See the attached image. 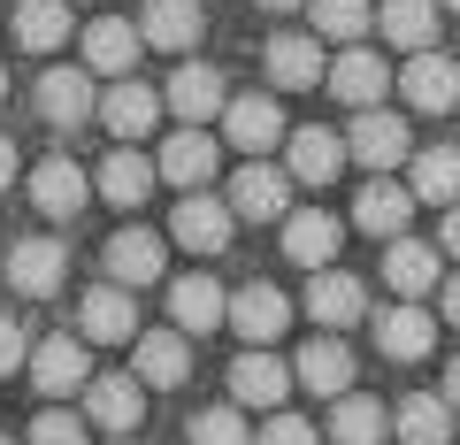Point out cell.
<instances>
[{
    "mask_svg": "<svg viewBox=\"0 0 460 445\" xmlns=\"http://www.w3.org/2000/svg\"><path fill=\"white\" fill-rule=\"evenodd\" d=\"M345 162H361L368 177H392L399 162H414V131L399 116H384V108H368V116H353V131H345Z\"/></svg>",
    "mask_w": 460,
    "mask_h": 445,
    "instance_id": "6da1fadb",
    "label": "cell"
},
{
    "mask_svg": "<svg viewBox=\"0 0 460 445\" xmlns=\"http://www.w3.org/2000/svg\"><path fill=\"white\" fill-rule=\"evenodd\" d=\"M23 369H31V384H39L47 399H69V392H84V384H93V353H84L77 330H62V338H39Z\"/></svg>",
    "mask_w": 460,
    "mask_h": 445,
    "instance_id": "7a4b0ae2",
    "label": "cell"
},
{
    "mask_svg": "<svg viewBox=\"0 0 460 445\" xmlns=\"http://www.w3.org/2000/svg\"><path fill=\"white\" fill-rule=\"evenodd\" d=\"M230 215H246V223H284V215H292V169L246 162L238 177H230Z\"/></svg>",
    "mask_w": 460,
    "mask_h": 445,
    "instance_id": "3957f363",
    "label": "cell"
},
{
    "mask_svg": "<svg viewBox=\"0 0 460 445\" xmlns=\"http://www.w3.org/2000/svg\"><path fill=\"white\" fill-rule=\"evenodd\" d=\"M223 138H230V147H246L253 162H261V154L284 147L292 131H284V108H277L269 93H230V108H223Z\"/></svg>",
    "mask_w": 460,
    "mask_h": 445,
    "instance_id": "277c9868",
    "label": "cell"
},
{
    "mask_svg": "<svg viewBox=\"0 0 460 445\" xmlns=\"http://www.w3.org/2000/svg\"><path fill=\"white\" fill-rule=\"evenodd\" d=\"M223 323L246 338V353H269V338H284V323H292V299H284L277 284H246V292H230Z\"/></svg>",
    "mask_w": 460,
    "mask_h": 445,
    "instance_id": "5b68a950",
    "label": "cell"
},
{
    "mask_svg": "<svg viewBox=\"0 0 460 445\" xmlns=\"http://www.w3.org/2000/svg\"><path fill=\"white\" fill-rule=\"evenodd\" d=\"M162 108H177V116H184V131H199V123H223V108H230V85H223V69H208V62H184L177 77H169Z\"/></svg>",
    "mask_w": 460,
    "mask_h": 445,
    "instance_id": "8992f818",
    "label": "cell"
},
{
    "mask_svg": "<svg viewBox=\"0 0 460 445\" xmlns=\"http://www.w3.org/2000/svg\"><path fill=\"white\" fill-rule=\"evenodd\" d=\"M162 262H169V246H162V231H146V223H131V231L108 238V284H115V292L162 284Z\"/></svg>",
    "mask_w": 460,
    "mask_h": 445,
    "instance_id": "52a82bcc",
    "label": "cell"
},
{
    "mask_svg": "<svg viewBox=\"0 0 460 445\" xmlns=\"http://www.w3.org/2000/svg\"><path fill=\"white\" fill-rule=\"evenodd\" d=\"M399 93H407V108H422V116H445V108H460V62L453 54H407V69H399Z\"/></svg>",
    "mask_w": 460,
    "mask_h": 445,
    "instance_id": "ba28073f",
    "label": "cell"
},
{
    "mask_svg": "<svg viewBox=\"0 0 460 445\" xmlns=\"http://www.w3.org/2000/svg\"><path fill=\"white\" fill-rule=\"evenodd\" d=\"M138 414H146V384H138V377H93V384H84V423H93V430L131 438Z\"/></svg>",
    "mask_w": 460,
    "mask_h": 445,
    "instance_id": "9c48e42d",
    "label": "cell"
},
{
    "mask_svg": "<svg viewBox=\"0 0 460 445\" xmlns=\"http://www.w3.org/2000/svg\"><path fill=\"white\" fill-rule=\"evenodd\" d=\"M77 338H84V346H123V338H138V299L115 292V284L84 292L77 299Z\"/></svg>",
    "mask_w": 460,
    "mask_h": 445,
    "instance_id": "30bf717a",
    "label": "cell"
},
{
    "mask_svg": "<svg viewBox=\"0 0 460 445\" xmlns=\"http://www.w3.org/2000/svg\"><path fill=\"white\" fill-rule=\"evenodd\" d=\"M330 93L353 108V116H368V108H384V85H392V69H384V54H368V47H345L338 62H330Z\"/></svg>",
    "mask_w": 460,
    "mask_h": 445,
    "instance_id": "8fae6325",
    "label": "cell"
},
{
    "mask_svg": "<svg viewBox=\"0 0 460 445\" xmlns=\"http://www.w3.org/2000/svg\"><path fill=\"white\" fill-rule=\"evenodd\" d=\"M169 231H177V246L192 254H223L230 231H238V215H230V200H208V192H184L177 215H169Z\"/></svg>",
    "mask_w": 460,
    "mask_h": 445,
    "instance_id": "7c38bea8",
    "label": "cell"
},
{
    "mask_svg": "<svg viewBox=\"0 0 460 445\" xmlns=\"http://www.w3.org/2000/svg\"><path fill=\"white\" fill-rule=\"evenodd\" d=\"M31 100H39V116H47L54 131H77V123H93V116H100V93H93V77H77V69H47Z\"/></svg>",
    "mask_w": 460,
    "mask_h": 445,
    "instance_id": "4fadbf2b",
    "label": "cell"
},
{
    "mask_svg": "<svg viewBox=\"0 0 460 445\" xmlns=\"http://www.w3.org/2000/svg\"><path fill=\"white\" fill-rule=\"evenodd\" d=\"M338 246H345V223L330 208H292V215H284V254H292V262L330 269V262H338Z\"/></svg>",
    "mask_w": 460,
    "mask_h": 445,
    "instance_id": "5bb4252c",
    "label": "cell"
},
{
    "mask_svg": "<svg viewBox=\"0 0 460 445\" xmlns=\"http://www.w3.org/2000/svg\"><path fill=\"white\" fill-rule=\"evenodd\" d=\"M307 315L323 323V338H338L345 323H361V315H368L361 277H345V269H314V284H307Z\"/></svg>",
    "mask_w": 460,
    "mask_h": 445,
    "instance_id": "9a60e30c",
    "label": "cell"
},
{
    "mask_svg": "<svg viewBox=\"0 0 460 445\" xmlns=\"http://www.w3.org/2000/svg\"><path fill=\"white\" fill-rule=\"evenodd\" d=\"M62 238H16V254H8V284H16V299H54L62 292Z\"/></svg>",
    "mask_w": 460,
    "mask_h": 445,
    "instance_id": "2e32d148",
    "label": "cell"
},
{
    "mask_svg": "<svg viewBox=\"0 0 460 445\" xmlns=\"http://www.w3.org/2000/svg\"><path fill=\"white\" fill-rule=\"evenodd\" d=\"M261 62H269V77H277L284 93H307V85H323V77H330V62H323V39H314V31H277Z\"/></svg>",
    "mask_w": 460,
    "mask_h": 445,
    "instance_id": "e0dca14e",
    "label": "cell"
},
{
    "mask_svg": "<svg viewBox=\"0 0 460 445\" xmlns=\"http://www.w3.org/2000/svg\"><path fill=\"white\" fill-rule=\"evenodd\" d=\"M84 200H93V177H84V169L69 162V154H54V162H39V169H31V208H39V215L69 223V215H77Z\"/></svg>",
    "mask_w": 460,
    "mask_h": 445,
    "instance_id": "ac0fdd59",
    "label": "cell"
},
{
    "mask_svg": "<svg viewBox=\"0 0 460 445\" xmlns=\"http://www.w3.org/2000/svg\"><path fill=\"white\" fill-rule=\"evenodd\" d=\"M100 123H108L115 138H146L154 123H162V93L138 77H115L108 93H100Z\"/></svg>",
    "mask_w": 460,
    "mask_h": 445,
    "instance_id": "d6986e66",
    "label": "cell"
},
{
    "mask_svg": "<svg viewBox=\"0 0 460 445\" xmlns=\"http://www.w3.org/2000/svg\"><path fill=\"white\" fill-rule=\"evenodd\" d=\"M284 392H292V361H277V353H238V361H230V399H238V414L246 407H284Z\"/></svg>",
    "mask_w": 460,
    "mask_h": 445,
    "instance_id": "ffe728a7",
    "label": "cell"
},
{
    "mask_svg": "<svg viewBox=\"0 0 460 445\" xmlns=\"http://www.w3.org/2000/svg\"><path fill=\"white\" fill-rule=\"evenodd\" d=\"M199 0H146L138 8V47H162V54H184L199 47Z\"/></svg>",
    "mask_w": 460,
    "mask_h": 445,
    "instance_id": "44dd1931",
    "label": "cell"
},
{
    "mask_svg": "<svg viewBox=\"0 0 460 445\" xmlns=\"http://www.w3.org/2000/svg\"><path fill=\"white\" fill-rule=\"evenodd\" d=\"M445 254L438 246H422V238H392V254H384V284H392L399 299H414V307H422V292H438L445 284Z\"/></svg>",
    "mask_w": 460,
    "mask_h": 445,
    "instance_id": "7402d4cb",
    "label": "cell"
},
{
    "mask_svg": "<svg viewBox=\"0 0 460 445\" xmlns=\"http://www.w3.org/2000/svg\"><path fill=\"white\" fill-rule=\"evenodd\" d=\"M215 162H223V138H208V131H177V138L162 147V162H154V177L184 184V192H208Z\"/></svg>",
    "mask_w": 460,
    "mask_h": 445,
    "instance_id": "603a6c76",
    "label": "cell"
},
{
    "mask_svg": "<svg viewBox=\"0 0 460 445\" xmlns=\"http://www.w3.org/2000/svg\"><path fill=\"white\" fill-rule=\"evenodd\" d=\"M292 384H307L323 399H345L353 392V353H345V338H307L299 361H292Z\"/></svg>",
    "mask_w": 460,
    "mask_h": 445,
    "instance_id": "cb8c5ba5",
    "label": "cell"
},
{
    "mask_svg": "<svg viewBox=\"0 0 460 445\" xmlns=\"http://www.w3.org/2000/svg\"><path fill=\"white\" fill-rule=\"evenodd\" d=\"M376 346L392 353V361H422V353L438 346V315L414 307V299H399V307L376 315Z\"/></svg>",
    "mask_w": 460,
    "mask_h": 445,
    "instance_id": "d4e9b609",
    "label": "cell"
},
{
    "mask_svg": "<svg viewBox=\"0 0 460 445\" xmlns=\"http://www.w3.org/2000/svg\"><path fill=\"white\" fill-rule=\"evenodd\" d=\"M407 215H414V192L392 177H368L361 200H353V223H361L368 238H407Z\"/></svg>",
    "mask_w": 460,
    "mask_h": 445,
    "instance_id": "484cf974",
    "label": "cell"
},
{
    "mask_svg": "<svg viewBox=\"0 0 460 445\" xmlns=\"http://www.w3.org/2000/svg\"><path fill=\"white\" fill-rule=\"evenodd\" d=\"M223 315H230V292L215 277H177L169 284V323L192 338V330H223Z\"/></svg>",
    "mask_w": 460,
    "mask_h": 445,
    "instance_id": "4316f807",
    "label": "cell"
},
{
    "mask_svg": "<svg viewBox=\"0 0 460 445\" xmlns=\"http://www.w3.org/2000/svg\"><path fill=\"white\" fill-rule=\"evenodd\" d=\"M131 62H138V23L131 16L84 23V69H93V77H123Z\"/></svg>",
    "mask_w": 460,
    "mask_h": 445,
    "instance_id": "83f0119b",
    "label": "cell"
},
{
    "mask_svg": "<svg viewBox=\"0 0 460 445\" xmlns=\"http://www.w3.org/2000/svg\"><path fill=\"white\" fill-rule=\"evenodd\" d=\"M438 0H384L376 8V31L392 39V47H407V54H429L438 47Z\"/></svg>",
    "mask_w": 460,
    "mask_h": 445,
    "instance_id": "f1b7e54d",
    "label": "cell"
},
{
    "mask_svg": "<svg viewBox=\"0 0 460 445\" xmlns=\"http://www.w3.org/2000/svg\"><path fill=\"white\" fill-rule=\"evenodd\" d=\"M131 346H138V369H131L138 384H184V377H192V346H184V330H138Z\"/></svg>",
    "mask_w": 460,
    "mask_h": 445,
    "instance_id": "f546056e",
    "label": "cell"
},
{
    "mask_svg": "<svg viewBox=\"0 0 460 445\" xmlns=\"http://www.w3.org/2000/svg\"><path fill=\"white\" fill-rule=\"evenodd\" d=\"M93 192L108 200V208H138V200L154 192V162H146V154H138V147H115L108 162H100Z\"/></svg>",
    "mask_w": 460,
    "mask_h": 445,
    "instance_id": "4dcf8cb0",
    "label": "cell"
},
{
    "mask_svg": "<svg viewBox=\"0 0 460 445\" xmlns=\"http://www.w3.org/2000/svg\"><path fill=\"white\" fill-rule=\"evenodd\" d=\"M345 169V138L323 131V123H307V131H292V184H330Z\"/></svg>",
    "mask_w": 460,
    "mask_h": 445,
    "instance_id": "1f68e13d",
    "label": "cell"
},
{
    "mask_svg": "<svg viewBox=\"0 0 460 445\" xmlns=\"http://www.w3.org/2000/svg\"><path fill=\"white\" fill-rule=\"evenodd\" d=\"M407 192L429 200V208H460V147H429V154H414Z\"/></svg>",
    "mask_w": 460,
    "mask_h": 445,
    "instance_id": "d6a6232c",
    "label": "cell"
},
{
    "mask_svg": "<svg viewBox=\"0 0 460 445\" xmlns=\"http://www.w3.org/2000/svg\"><path fill=\"white\" fill-rule=\"evenodd\" d=\"M392 430H399V445H445L453 438V407L438 392H407L399 414H392Z\"/></svg>",
    "mask_w": 460,
    "mask_h": 445,
    "instance_id": "836d02e7",
    "label": "cell"
},
{
    "mask_svg": "<svg viewBox=\"0 0 460 445\" xmlns=\"http://www.w3.org/2000/svg\"><path fill=\"white\" fill-rule=\"evenodd\" d=\"M69 39V0H16V47L54 54Z\"/></svg>",
    "mask_w": 460,
    "mask_h": 445,
    "instance_id": "e575fe53",
    "label": "cell"
},
{
    "mask_svg": "<svg viewBox=\"0 0 460 445\" xmlns=\"http://www.w3.org/2000/svg\"><path fill=\"white\" fill-rule=\"evenodd\" d=\"M307 23L330 47H361V31L376 23V8H368V0H307Z\"/></svg>",
    "mask_w": 460,
    "mask_h": 445,
    "instance_id": "d590c367",
    "label": "cell"
},
{
    "mask_svg": "<svg viewBox=\"0 0 460 445\" xmlns=\"http://www.w3.org/2000/svg\"><path fill=\"white\" fill-rule=\"evenodd\" d=\"M330 438L338 445H384V407L361 392H345L338 407H330Z\"/></svg>",
    "mask_w": 460,
    "mask_h": 445,
    "instance_id": "8d00e7d4",
    "label": "cell"
},
{
    "mask_svg": "<svg viewBox=\"0 0 460 445\" xmlns=\"http://www.w3.org/2000/svg\"><path fill=\"white\" fill-rule=\"evenodd\" d=\"M192 445H253V430H246V414H238V407H208L192 423Z\"/></svg>",
    "mask_w": 460,
    "mask_h": 445,
    "instance_id": "74e56055",
    "label": "cell"
},
{
    "mask_svg": "<svg viewBox=\"0 0 460 445\" xmlns=\"http://www.w3.org/2000/svg\"><path fill=\"white\" fill-rule=\"evenodd\" d=\"M23 445H84V414H69V407H47L31 423V438Z\"/></svg>",
    "mask_w": 460,
    "mask_h": 445,
    "instance_id": "f35d334b",
    "label": "cell"
},
{
    "mask_svg": "<svg viewBox=\"0 0 460 445\" xmlns=\"http://www.w3.org/2000/svg\"><path fill=\"white\" fill-rule=\"evenodd\" d=\"M253 445H314V423H299V414H269Z\"/></svg>",
    "mask_w": 460,
    "mask_h": 445,
    "instance_id": "ab89813d",
    "label": "cell"
},
{
    "mask_svg": "<svg viewBox=\"0 0 460 445\" xmlns=\"http://www.w3.org/2000/svg\"><path fill=\"white\" fill-rule=\"evenodd\" d=\"M23 361H31V338H23V323H8V315H0V377H16Z\"/></svg>",
    "mask_w": 460,
    "mask_h": 445,
    "instance_id": "60d3db41",
    "label": "cell"
},
{
    "mask_svg": "<svg viewBox=\"0 0 460 445\" xmlns=\"http://www.w3.org/2000/svg\"><path fill=\"white\" fill-rule=\"evenodd\" d=\"M438 254H453V262H460V208H445V223H438Z\"/></svg>",
    "mask_w": 460,
    "mask_h": 445,
    "instance_id": "b9f144b4",
    "label": "cell"
},
{
    "mask_svg": "<svg viewBox=\"0 0 460 445\" xmlns=\"http://www.w3.org/2000/svg\"><path fill=\"white\" fill-rule=\"evenodd\" d=\"M438 299H445V323L460 330V277H445V284H438Z\"/></svg>",
    "mask_w": 460,
    "mask_h": 445,
    "instance_id": "7bdbcfd3",
    "label": "cell"
},
{
    "mask_svg": "<svg viewBox=\"0 0 460 445\" xmlns=\"http://www.w3.org/2000/svg\"><path fill=\"white\" fill-rule=\"evenodd\" d=\"M16 184V138H0V192Z\"/></svg>",
    "mask_w": 460,
    "mask_h": 445,
    "instance_id": "ee69618b",
    "label": "cell"
},
{
    "mask_svg": "<svg viewBox=\"0 0 460 445\" xmlns=\"http://www.w3.org/2000/svg\"><path fill=\"white\" fill-rule=\"evenodd\" d=\"M438 399H445V407H453V414H460V361H453V369H445V392H438Z\"/></svg>",
    "mask_w": 460,
    "mask_h": 445,
    "instance_id": "f6af8a7d",
    "label": "cell"
},
{
    "mask_svg": "<svg viewBox=\"0 0 460 445\" xmlns=\"http://www.w3.org/2000/svg\"><path fill=\"white\" fill-rule=\"evenodd\" d=\"M261 8L269 16H292V8H307V0H261Z\"/></svg>",
    "mask_w": 460,
    "mask_h": 445,
    "instance_id": "bcb514c9",
    "label": "cell"
},
{
    "mask_svg": "<svg viewBox=\"0 0 460 445\" xmlns=\"http://www.w3.org/2000/svg\"><path fill=\"white\" fill-rule=\"evenodd\" d=\"M438 8H445V16H460V0H438Z\"/></svg>",
    "mask_w": 460,
    "mask_h": 445,
    "instance_id": "7dc6e473",
    "label": "cell"
},
{
    "mask_svg": "<svg viewBox=\"0 0 460 445\" xmlns=\"http://www.w3.org/2000/svg\"><path fill=\"white\" fill-rule=\"evenodd\" d=\"M0 100H8V69H0Z\"/></svg>",
    "mask_w": 460,
    "mask_h": 445,
    "instance_id": "c3c4849f",
    "label": "cell"
},
{
    "mask_svg": "<svg viewBox=\"0 0 460 445\" xmlns=\"http://www.w3.org/2000/svg\"><path fill=\"white\" fill-rule=\"evenodd\" d=\"M108 445H131V438H108Z\"/></svg>",
    "mask_w": 460,
    "mask_h": 445,
    "instance_id": "681fc988",
    "label": "cell"
},
{
    "mask_svg": "<svg viewBox=\"0 0 460 445\" xmlns=\"http://www.w3.org/2000/svg\"><path fill=\"white\" fill-rule=\"evenodd\" d=\"M0 445H16V438H0Z\"/></svg>",
    "mask_w": 460,
    "mask_h": 445,
    "instance_id": "f907efd6",
    "label": "cell"
}]
</instances>
